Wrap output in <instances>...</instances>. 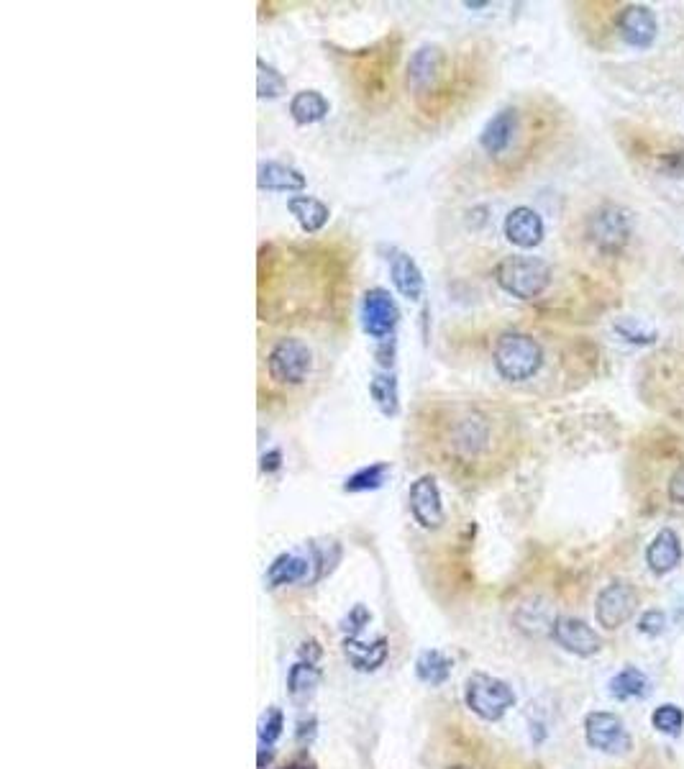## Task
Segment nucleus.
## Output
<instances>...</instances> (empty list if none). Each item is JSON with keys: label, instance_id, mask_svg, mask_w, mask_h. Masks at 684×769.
Wrapping results in <instances>:
<instances>
[{"label": "nucleus", "instance_id": "obj_16", "mask_svg": "<svg viewBox=\"0 0 684 769\" xmlns=\"http://www.w3.org/2000/svg\"><path fill=\"white\" fill-rule=\"evenodd\" d=\"M684 549L682 539L674 529H661L659 534L651 539V544L646 546V564L654 575H669L682 564Z\"/></svg>", "mask_w": 684, "mask_h": 769}, {"label": "nucleus", "instance_id": "obj_4", "mask_svg": "<svg viewBox=\"0 0 684 769\" xmlns=\"http://www.w3.org/2000/svg\"><path fill=\"white\" fill-rule=\"evenodd\" d=\"M585 236L600 254L618 257L633 239V213L618 203H603L587 216Z\"/></svg>", "mask_w": 684, "mask_h": 769}, {"label": "nucleus", "instance_id": "obj_33", "mask_svg": "<svg viewBox=\"0 0 684 769\" xmlns=\"http://www.w3.org/2000/svg\"><path fill=\"white\" fill-rule=\"evenodd\" d=\"M667 493H669V500H672L674 508L684 511V464H679L677 470H674V475L669 477Z\"/></svg>", "mask_w": 684, "mask_h": 769}, {"label": "nucleus", "instance_id": "obj_9", "mask_svg": "<svg viewBox=\"0 0 684 769\" xmlns=\"http://www.w3.org/2000/svg\"><path fill=\"white\" fill-rule=\"evenodd\" d=\"M585 739L592 749L603 754H628L633 749V739L628 734L626 723L620 721L615 713L592 711L585 718Z\"/></svg>", "mask_w": 684, "mask_h": 769}, {"label": "nucleus", "instance_id": "obj_8", "mask_svg": "<svg viewBox=\"0 0 684 769\" xmlns=\"http://www.w3.org/2000/svg\"><path fill=\"white\" fill-rule=\"evenodd\" d=\"M641 595H638L636 585L628 580H613L605 585L597 595L595 603V618L605 631H618L620 626H626L638 611Z\"/></svg>", "mask_w": 684, "mask_h": 769}, {"label": "nucleus", "instance_id": "obj_30", "mask_svg": "<svg viewBox=\"0 0 684 769\" xmlns=\"http://www.w3.org/2000/svg\"><path fill=\"white\" fill-rule=\"evenodd\" d=\"M257 67H259V83H257L259 98H280V95L285 93V77H282L275 67L264 65V59H259Z\"/></svg>", "mask_w": 684, "mask_h": 769}, {"label": "nucleus", "instance_id": "obj_19", "mask_svg": "<svg viewBox=\"0 0 684 769\" xmlns=\"http://www.w3.org/2000/svg\"><path fill=\"white\" fill-rule=\"evenodd\" d=\"M344 654L359 672H372L377 667H382L387 659V639H377L372 644H364L359 639H351L346 636L344 639Z\"/></svg>", "mask_w": 684, "mask_h": 769}, {"label": "nucleus", "instance_id": "obj_5", "mask_svg": "<svg viewBox=\"0 0 684 769\" xmlns=\"http://www.w3.org/2000/svg\"><path fill=\"white\" fill-rule=\"evenodd\" d=\"M495 282L508 295L518 300H536L546 293L551 285V267L544 259L513 254L497 262Z\"/></svg>", "mask_w": 684, "mask_h": 769}, {"label": "nucleus", "instance_id": "obj_21", "mask_svg": "<svg viewBox=\"0 0 684 769\" xmlns=\"http://www.w3.org/2000/svg\"><path fill=\"white\" fill-rule=\"evenodd\" d=\"M331 111V103L323 98L318 90H300L293 100H290V113H293L295 124L308 126L318 124Z\"/></svg>", "mask_w": 684, "mask_h": 769}, {"label": "nucleus", "instance_id": "obj_7", "mask_svg": "<svg viewBox=\"0 0 684 769\" xmlns=\"http://www.w3.org/2000/svg\"><path fill=\"white\" fill-rule=\"evenodd\" d=\"M464 700H467L469 711L480 716L482 721H500L515 705V693L508 682L477 672L467 680Z\"/></svg>", "mask_w": 684, "mask_h": 769}, {"label": "nucleus", "instance_id": "obj_32", "mask_svg": "<svg viewBox=\"0 0 684 769\" xmlns=\"http://www.w3.org/2000/svg\"><path fill=\"white\" fill-rule=\"evenodd\" d=\"M664 629H667V616L656 611V608H651V611H646L644 616L638 618V631L644 636H651V639L664 634Z\"/></svg>", "mask_w": 684, "mask_h": 769}, {"label": "nucleus", "instance_id": "obj_39", "mask_svg": "<svg viewBox=\"0 0 684 769\" xmlns=\"http://www.w3.org/2000/svg\"><path fill=\"white\" fill-rule=\"evenodd\" d=\"M285 769H316V767H313V764H308V762H298V764H290V767H285Z\"/></svg>", "mask_w": 684, "mask_h": 769}, {"label": "nucleus", "instance_id": "obj_40", "mask_svg": "<svg viewBox=\"0 0 684 769\" xmlns=\"http://www.w3.org/2000/svg\"><path fill=\"white\" fill-rule=\"evenodd\" d=\"M449 769H469V767H464V764H456V767H449Z\"/></svg>", "mask_w": 684, "mask_h": 769}, {"label": "nucleus", "instance_id": "obj_1", "mask_svg": "<svg viewBox=\"0 0 684 769\" xmlns=\"http://www.w3.org/2000/svg\"><path fill=\"white\" fill-rule=\"evenodd\" d=\"M431 439L446 459L456 464H477L492 452L495 421L480 406L451 403L431 421Z\"/></svg>", "mask_w": 684, "mask_h": 769}, {"label": "nucleus", "instance_id": "obj_3", "mask_svg": "<svg viewBox=\"0 0 684 769\" xmlns=\"http://www.w3.org/2000/svg\"><path fill=\"white\" fill-rule=\"evenodd\" d=\"M492 362H495L497 375L508 382H526L541 370L544 364V349L523 331H505L497 336L495 349H492Z\"/></svg>", "mask_w": 684, "mask_h": 769}, {"label": "nucleus", "instance_id": "obj_22", "mask_svg": "<svg viewBox=\"0 0 684 769\" xmlns=\"http://www.w3.org/2000/svg\"><path fill=\"white\" fill-rule=\"evenodd\" d=\"M308 567L310 559L300 557V554H280L267 570L269 588H282V585H293V582L303 580L308 575Z\"/></svg>", "mask_w": 684, "mask_h": 769}, {"label": "nucleus", "instance_id": "obj_37", "mask_svg": "<svg viewBox=\"0 0 684 769\" xmlns=\"http://www.w3.org/2000/svg\"><path fill=\"white\" fill-rule=\"evenodd\" d=\"M300 657H303V662L316 664V659L321 657V649H318L316 641H305L303 649H300Z\"/></svg>", "mask_w": 684, "mask_h": 769}, {"label": "nucleus", "instance_id": "obj_31", "mask_svg": "<svg viewBox=\"0 0 684 769\" xmlns=\"http://www.w3.org/2000/svg\"><path fill=\"white\" fill-rule=\"evenodd\" d=\"M280 734H282L280 708H269V711L264 713L262 723H259V741H262V746H272L277 739H280Z\"/></svg>", "mask_w": 684, "mask_h": 769}, {"label": "nucleus", "instance_id": "obj_38", "mask_svg": "<svg viewBox=\"0 0 684 769\" xmlns=\"http://www.w3.org/2000/svg\"><path fill=\"white\" fill-rule=\"evenodd\" d=\"M280 467V452H272L262 459V470H277Z\"/></svg>", "mask_w": 684, "mask_h": 769}, {"label": "nucleus", "instance_id": "obj_18", "mask_svg": "<svg viewBox=\"0 0 684 769\" xmlns=\"http://www.w3.org/2000/svg\"><path fill=\"white\" fill-rule=\"evenodd\" d=\"M287 211L293 213L305 234H318L328 224V216H331L326 203H321L318 198H310V195H298V198L287 200Z\"/></svg>", "mask_w": 684, "mask_h": 769}, {"label": "nucleus", "instance_id": "obj_24", "mask_svg": "<svg viewBox=\"0 0 684 769\" xmlns=\"http://www.w3.org/2000/svg\"><path fill=\"white\" fill-rule=\"evenodd\" d=\"M416 675L428 685H444L451 675V659L441 652H423L416 662Z\"/></svg>", "mask_w": 684, "mask_h": 769}, {"label": "nucleus", "instance_id": "obj_28", "mask_svg": "<svg viewBox=\"0 0 684 769\" xmlns=\"http://www.w3.org/2000/svg\"><path fill=\"white\" fill-rule=\"evenodd\" d=\"M651 726H654L659 734L679 736L684 728V711L674 703L659 705V708L651 713Z\"/></svg>", "mask_w": 684, "mask_h": 769}, {"label": "nucleus", "instance_id": "obj_35", "mask_svg": "<svg viewBox=\"0 0 684 769\" xmlns=\"http://www.w3.org/2000/svg\"><path fill=\"white\" fill-rule=\"evenodd\" d=\"M661 170L667 172L669 177H684V152H674L672 157L664 159Z\"/></svg>", "mask_w": 684, "mask_h": 769}, {"label": "nucleus", "instance_id": "obj_25", "mask_svg": "<svg viewBox=\"0 0 684 769\" xmlns=\"http://www.w3.org/2000/svg\"><path fill=\"white\" fill-rule=\"evenodd\" d=\"M318 682H321V672H318V667L313 662H298L290 670V675H287V687H290V695L293 698H308V695H313V690L318 687Z\"/></svg>", "mask_w": 684, "mask_h": 769}, {"label": "nucleus", "instance_id": "obj_15", "mask_svg": "<svg viewBox=\"0 0 684 769\" xmlns=\"http://www.w3.org/2000/svg\"><path fill=\"white\" fill-rule=\"evenodd\" d=\"M505 236L513 247L518 249H533L538 247L541 241H544V218L538 216V211L528 206H518L505 216V226H503Z\"/></svg>", "mask_w": 684, "mask_h": 769}, {"label": "nucleus", "instance_id": "obj_27", "mask_svg": "<svg viewBox=\"0 0 684 769\" xmlns=\"http://www.w3.org/2000/svg\"><path fill=\"white\" fill-rule=\"evenodd\" d=\"M387 467L385 462H377L372 464V467H364V470L354 472V475L346 480L344 490L346 493H364V490H377L385 482V475H387Z\"/></svg>", "mask_w": 684, "mask_h": 769}, {"label": "nucleus", "instance_id": "obj_11", "mask_svg": "<svg viewBox=\"0 0 684 769\" xmlns=\"http://www.w3.org/2000/svg\"><path fill=\"white\" fill-rule=\"evenodd\" d=\"M551 639L562 646L564 652L574 654V657H595L600 649H603V639L592 626H587L585 621L572 616H559L554 618V626H551Z\"/></svg>", "mask_w": 684, "mask_h": 769}, {"label": "nucleus", "instance_id": "obj_29", "mask_svg": "<svg viewBox=\"0 0 684 769\" xmlns=\"http://www.w3.org/2000/svg\"><path fill=\"white\" fill-rule=\"evenodd\" d=\"M369 390H372V398L377 400V406L382 408V413H385V416H395V411H398V390H395V380H392V377L377 375L375 380H372V385H369Z\"/></svg>", "mask_w": 684, "mask_h": 769}, {"label": "nucleus", "instance_id": "obj_6", "mask_svg": "<svg viewBox=\"0 0 684 769\" xmlns=\"http://www.w3.org/2000/svg\"><path fill=\"white\" fill-rule=\"evenodd\" d=\"M310 367H313V352L303 339H295V336L280 339L267 354L269 380L285 385V388L303 385L310 375Z\"/></svg>", "mask_w": 684, "mask_h": 769}, {"label": "nucleus", "instance_id": "obj_10", "mask_svg": "<svg viewBox=\"0 0 684 769\" xmlns=\"http://www.w3.org/2000/svg\"><path fill=\"white\" fill-rule=\"evenodd\" d=\"M518 136H521V111L515 106L500 108L482 129L480 147L490 159H503L515 147Z\"/></svg>", "mask_w": 684, "mask_h": 769}, {"label": "nucleus", "instance_id": "obj_13", "mask_svg": "<svg viewBox=\"0 0 684 769\" xmlns=\"http://www.w3.org/2000/svg\"><path fill=\"white\" fill-rule=\"evenodd\" d=\"M398 323V308L390 293L382 288L369 290L362 303V326L372 339H387Z\"/></svg>", "mask_w": 684, "mask_h": 769}, {"label": "nucleus", "instance_id": "obj_2", "mask_svg": "<svg viewBox=\"0 0 684 769\" xmlns=\"http://www.w3.org/2000/svg\"><path fill=\"white\" fill-rule=\"evenodd\" d=\"M459 72L451 54L441 44H423L413 52L405 72V85L416 106L428 116L451 111L456 100Z\"/></svg>", "mask_w": 684, "mask_h": 769}, {"label": "nucleus", "instance_id": "obj_23", "mask_svg": "<svg viewBox=\"0 0 684 769\" xmlns=\"http://www.w3.org/2000/svg\"><path fill=\"white\" fill-rule=\"evenodd\" d=\"M651 693V682L649 677L644 675L636 667H626V670H620L618 675L610 680V695L615 700H638L646 698Z\"/></svg>", "mask_w": 684, "mask_h": 769}, {"label": "nucleus", "instance_id": "obj_20", "mask_svg": "<svg viewBox=\"0 0 684 769\" xmlns=\"http://www.w3.org/2000/svg\"><path fill=\"white\" fill-rule=\"evenodd\" d=\"M392 282H395V288L403 298L408 300H418L423 295V275L418 270V265L408 254H398V257H392Z\"/></svg>", "mask_w": 684, "mask_h": 769}, {"label": "nucleus", "instance_id": "obj_34", "mask_svg": "<svg viewBox=\"0 0 684 769\" xmlns=\"http://www.w3.org/2000/svg\"><path fill=\"white\" fill-rule=\"evenodd\" d=\"M367 623H369L367 608H364V605H357V608L349 613V618L344 621V631L351 636V639H357L359 631H362Z\"/></svg>", "mask_w": 684, "mask_h": 769}, {"label": "nucleus", "instance_id": "obj_17", "mask_svg": "<svg viewBox=\"0 0 684 769\" xmlns=\"http://www.w3.org/2000/svg\"><path fill=\"white\" fill-rule=\"evenodd\" d=\"M257 185H259V190L290 193V190H303L305 188V177L300 170L282 165V162H264V165H259Z\"/></svg>", "mask_w": 684, "mask_h": 769}, {"label": "nucleus", "instance_id": "obj_26", "mask_svg": "<svg viewBox=\"0 0 684 769\" xmlns=\"http://www.w3.org/2000/svg\"><path fill=\"white\" fill-rule=\"evenodd\" d=\"M613 329L620 339H626L628 344H636V347H651V344H656V339H659V334H656L651 326H644L638 318L631 316L615 321Z\"/></svg>", "mask_w": 684, "mask_h": 769}, {"label": "nucleus", "instance_id": "obj_36", "mask_svg": "<svg viewBox=\"0 0 684 769\" xmlns=\"http://www.w3.org/2000/svg\"><path fill=\"white\" fill-rule=\"evenodd\" d=\"M316 736V718H308V721H300L298 728V741L300 744H308Z\"/></svg>", "mask_w": 684, "mask_h": 769}, {"label": "nucleus", "instance_id": "obj_12", "mask_svg": "<svg viewBox=\"0 0 684 769\" xmlns=\"http://www.w3.org/2000/svg\"><path fill=\"white\" fill-rule=\"evenodd\" d=\"M618 34L620 39L633 49H649L659 36V21H656V13L649 6H626L618 13Z\"/></svg>", "mask_w": 684, "mask_h": 769}, {"label": "nucleus", "instance_id": "obj_14", "mask_svg": "<svg viewBox=\"0 0 684 769\" xmlns=\"http://www.w3.org/2000/svg\"><path fill=\"white\" fill-rule=\"evenodd\" d=\"M410 511L423 529H439L444 523V505H441L439 485L431 475L418 477L410 485Z\"/></svg>", "mask_w": 684, "mask_h": 769}]
</instances>
